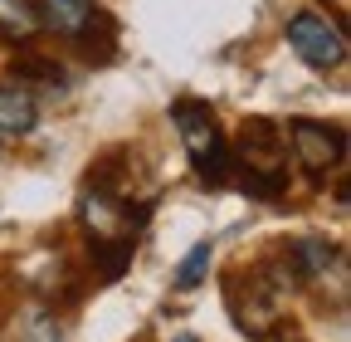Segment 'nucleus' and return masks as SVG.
<instances>
[{"label":"nucleus","mask_w":351,"mask_h":342,"mask_svg":"<svg viewBox=\"0 0 351 342\" xmlns=\"http://www.w3.org/2000/svg\"><path fill=\"white\" fill-rule=\"evenodd\" d=\"M69 39H73V54L83 64H93V69L117 59V20L108 10H98V5H88V15L78 20V30Z\"/></svg>","instance_id":"nucleus-5"},{"label":"nucleus","mask_w":351,"mask_h":342,"mask_svg":"<svg viewBox=\"0 0 351 342\" xmlns=\"http://www.w3.org/2000/svg\"><path fill=\"white\" fill-rule=\"evenodd\" d=\"M0 342H64L54 313L44 304H25L5 318V328H0Z\"/></svg>","instance_id":"nucleus-9"},{"label":"nucleus","mask_w":351,"mask_h":342,"mask_svg":"<svg viewBox=\"0 0 351 342\" xmlns=\"http://www.w3.org/2000/svg\"><path fill=\"white\" fill-rule=\"evenodd\" d=\"M293 133V157L307 176H327L332 166H341L346 157V133L337 122H317V117H293L288 122Z\"/></svg>","instance_id":"nucleus-4"},{"label":"nucleus","mask_w":351,"mask_h":342,"mask_svg":"<svg viewBox=\"0 0 351 342\" xmlns=\"http://www.w3.org/2000/svg\"><path fill=\"white\" fill-rule=\"evenodd\" d=\"M39 122V103L25 89H0V137H25Z\"/></svg>","instance_id":"nucleus-10"},{"label":"nucleus","mask_w":351,"mask_h":342,"mask_svg":"<svg viewBox=\"0 0 351 342\" xmlns=\"http://www.w3.org/2000/svg\"><path fill=\"white\" fill-rule=\"evenodd\" d=\"M239 191L244 196H254V201H278L283 191H288V171L278 166V171H239Z\"/></svg>","instance_id":"nucleus-14"},{"label":"nucleus","mask_w":351,"mask_h":342,"mask_svg":"<svg viewBox=\"0 0 351 342\" xmlns=\"http://www.w3.org/2000/svg\"><path fill=\"white\" fill-rule=\"evenodd\" d=\"M10 73H15L20 83H44V89H64V69H59L54 59L34 54V49H20V54L10 59Z\"/></svg>","instance_id":"nucleus-13"},{"label":"nucleus","mask_w":351,"mask_h":342,"mask_svg":"<svg viewBox=\"0 0 351 342\" xmlns=\"http://www.w3.org/2000/svg\"><path fill=\"white\" fill-rule=\"evenodd\" d=\"M127 171H132V147H108L103 157L88 161L83 186H88V196L112 201V196H122V186H127Z\"/></svg>","instance_id":"nucleus-8"},{"label":"nucleus","mask_w":351,"mask_h":342,"mask_svg":"<svg viewBox=\"0 0 351 342\" xmlns=\"http://www.w3.org/2000/svg\"><path fill=\"white\" fill-rule=\"evenodd\" d=\"M171 342H200V337H191V332H181V337H171Z\"/></svg>","instance_id":"nucleus-16"},{"label":"nucleus","mask_w":351,"mask_h":342,"mask_svg":"<svg viewBox=\"0 0 351 342\" xmlns=\"http://www.w3.org/2000/svg\"><path fill=\"white\" fill-rule=\"evenodd\" d=\"M219 288H225V304H230V318L239 332L249 337H278L283 332V293L263 279L258 264L249 269H230L225 279H219Z\"/></svg>","instance_id":"nucleus-2"},{"label":"nucleus","mask_w":351,"mask_h":342,"mask_svg":"<svg viewBox=\"0 0 351 342\" xmlns=\"http://www.w3.org/2000/svg\"><path fill=\"white\" fill-rule=\"evenodd\" d=\"M171 122H176V133H181V147L195 166V176L200 186H225L230 181V142L225 133H219V122L215 113L200 103V98H176L171 103Z\"/></svg>","instance_id":"nucleus-1"},{"label":"nucleus","mask_w":351,"mask_h":342,"mask_svg":"<svg viewBox=\"0 0 351 342\" xmlns=\"http://www.w3.org/2000/svg\"><path fill=\"white\" fill-rule=\"evenodd\" d=\"M39 34V10L34 0H0V39H34Z\"/></svg>","instance_id":"nucleus-12"},{"label":"nucleus","mask_w":351,"mask_h":342,"mask_svg":"<svg viewBox=\"0 0 351 342\" xmlns=\"http://www.w3.org/2000/svg\"><path fill=\"white\" fill-rule=\"evenodd\" d=\"M88 5L93 0H34V10H39V30H54V34H73L78 20L88 15Z\"/></svg>","instance_id":"nucleus-11"},{"label":"nucleus","mask_w":351,"mask_h":342,"mask_svg":"<svg viewBox=\"0 0 351 342\" xmlns=\"http://www.w3.org/2000/svg\"><path fill=\"white\" fill-rule=\"evenodd\" d=\"M132 254H137V240H132V235H98V240H88V279H93V284H117L132 269Z\"/></svg>","instance_id":"nucleus-7"},{"label":"nucleus","mask_w":351,"mask_h":342,"mask_svg":"<svg viewBox=\"0 0 351 342\" xmlns=\"http://www.w3.org/2000/svg\"><path fill=\"white\" fill-rule=\"evenodd\" d=\"M288 45L313 64V69H341L346 64V34L337 20L317 15V10H298L288 20Z\"/></svg>","instance_id":"nucleus-3"},{"label":"nucleus","mask_w":351,"mask_h":342,"mask_svg":"<svg viewBox=\"0 0 351 342\" xmlns=\"http://www.w3.org/2000/svg\"><path fill=\"white\" fill-rule=\"evenodd\" d=\"M142 342H147V337H142Z\"/></svg>","instance_id":"nucleus-17"},{"label":"nucleus","mask_w":351,"mask_h":342,"mask_svg":"<svg viewBox=\"0 0 351 342\" xmlns=\"http://www.w3.org/2000/svg\"><path fill=\"white\" fill-rule=\"evenodd\" d=\"M205 274H210V244H195L181 260V269H176V288H195Z\"/></svg>","instance_id":"nucleus-15"},{"label":"nucleus","mask_w":351,"mask_h":342,"mask_svg":"<svg viewBox=\"0 0 351 342\" xmlns=\"http://www.w3.org/2000/svg\"><path fill=\"white\" fill-rule=\"evenodd\" d=\"M239 157L249 171H278L283 166V133L269 117H244L239 122Z\"/></svg>","instance_id":"nucleus-6"}]
</instances>
